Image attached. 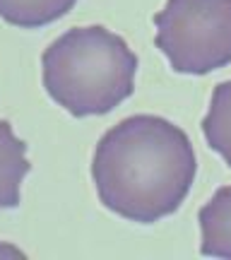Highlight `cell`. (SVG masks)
Listing matches in <instances>:
<instances>
[{
    "label": "cell",
    "mask_w": 231,
    "mask_h": 260,
    "mask_svg": "<svg viewBox=\"0 0 231 260\" xmlns=\"http://www.w3.org/2000/svg\"><path fill=\"white\" fill-rule=\"evenodd\" d=\"M203 135L207 145L231 167V80L219 82L203 118Z\"/></svg>",
    "instance_id": "obj_7"
},
{
    "label": "cell",
    "mask_w": 231,
    "mask_h": 260,
    "mask_svg": "<svg viewBox=\"0 0 231 260\" xmlns=\"http://www.w3.org/2000/svg\"><path fill=\"white\" fill-rule=\"evenodd\" d=\"M197 174L185 130L138 113L104 133L92 157V178L106 210L138 224L174 214Z\"/></svg>",
    "instance_id": "obj_1"
},
{
    "label": "cell",
    "mask_w": 231,
    "mask_h": 260,
    "mask_svg": "<svg viewBox=\"0 0 231 260\" xmlns=\"http://www.w3.org/2000/svg\"><path fill=\"white\" fill-rule=\"evenodd\" d=\"M48 96L75 118L104 116L135 92L138 56L106 27H75L41 56Z\"/></svg>",
    "instance_id": "obj_2"
},
{
    "label": "cell",
    "mask_w": 231,
    "mask_h": 260,
    "mask_svg": "<svg viewBox=\"0 0 231 260\" xmlns=\"http://www.w3.org/2000/svg\"><path fill=\"white\" fill-rule=\"evenodd\" d=\"M27 142L12 133L10 121H0V210L19 205L22 181L29 174Z\"/></svg>",
    "instance_id": "obj_4"
},
{
    "label": "cell",
    "mask_w": 231,
    "mask_h": 260,
    "mask_svg": "<svg viewBox=\"0 0 231 260\" xmlns=\"http://www.w3.org/2000/svg\"><path fill=\"white\" fill-rule=\"evenodd\" d=\"M77 0H0V19L19 29H39L60 19Z\"/></svg>",
    "instance_id": "obj_6"
},
{
    "label": "cell",
    "mask_w": 231,
    "mask_h": 260,
    "mask_svg": "<svg viewBox=\"0 0 231 260\" xmlns=\"http://www.w3.org/2000/svg\"><path fill=\"white\" fill-rule=\"evenodd\" d=\"M200 219V253L212 258H231V186L219 188L203 205Z\"/></svg>",
    "instance_id": "obj_5"
},
{
    "label": "cell",
    "mask_w": 231,
    "mask_h": 260,
    "mask_svg": "<svg viewBox=\"0 0 231 260\" xmlns=\"http://www.w3.org/2000/svg\"><path fill=\"white\" fill-rule=\"evenodd\" d=\"M154 24L174 73L207 75L231 63V0H167Z\"/></svg>",
    "instance_id": "obj_3"
}]
</instances>
